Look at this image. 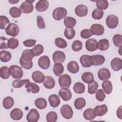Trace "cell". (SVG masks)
Segmentation results:
<instances>
[{
    "instance_id": "cell-1",
    "label": "cell",
    "mask_w": 122,
    "mask_h": 122,
    "mask_svg": "<svg viewBox=\"0 0 122 122\" xmlns=\"http://www.w3.org/2000/svg\"><path fill=\"white\" fill-rule=\"evenodd\" d=\"M67 11L63 7L56 8L52 12V17L56 20H60L67 16Z\"/></svg>"
},
{
    "instance_id": "cell-2",
    "label": "cell",
    "mask_w": 122,
    "mask_h": 122,
    "mask_svg": "<svg viewBox=\"0 0 122 122\" xmlns=\"http://www.w3.org/2000/svg\"><path fill=\"white\" fill-rule=\"evenodd\" d=\"M11 76L16 79H19L22 78L23 72L22 69L19 66L13 65L9 68Z\"/></svg>"
},
{
    "instance_id": "cell-3",
    "label": "cell",
    "mask_w": 122,
    "mask_h": 122,
    "mask_svg": "<svg viewBox=\"0 0 122 122\" xmlns=\"http://www.w3.org/2000/svg\"><path fill=\"white\" fill-rule=\"evenodd\" d=\"M58 81L60 87L62 88H68L71 82L70 76L66 74L61 75L59 78Z\"/></svg>"
},
{
    "instance_id": "cell-4",
    "label": "cell",
    "mask_w": 122,
    "mask_h": 122,
    "mask_svg": "<svg viewBox=\"0 0 122 122\" xmlns=\"http://www.w3.org/2000/svg\"><path fill=\"white\" fill-rule=\"evenodd\" d=\"M35 0H26L22 2L20 7V9L21 12L28 14L31 12L34 9L32 2Z\"/></svg>"
},
{
    "instance_id": "cell-5",
    "label": "cell",
    "mask_w": 122,
    "mask_h": 122,
    "mask_svg": "<svg viewBox=\"0 0 122 122\" xmlns=\"http://www.w3.org/2000/svg\"><path fill=\"white\" fill-rule=\"evenodd\" d=\"M19 27L17 24L14 23H11L9 24L5 29V32L6 34L12 37L17 36L19 34Z\"/></svg>"
},
{
    "instance_id": "cell-6",
    "label": "cell",
    "mask_w": 122,
    "mask_h": 122,
    "mask_svg": "<svg viewBox=\"0 0 122 122\" xmlns=\"http://www.w3.org/2000/svg\"><path fill=\"white\" fill-rule=\"evenodd\" d=\"M106 24L110 29L115 28L119 23L118 17L114 15H109L106 19Z\"/></svg>"
},
{
    "instance_id": "cell-7",
    "label": "cell",
    "mask_w": 122,
    "mask_h": 122,
    "mask_svg": "<svg viewBox=\"0 0 122 122\" xmlns=\"http://www.w3.org/2000/svg\"><path fill=\"white\" fill-rule=\"evenodd\" d=\"M73 111L71 107L68 105L64 104L61 108V113L66 119H70L73 116Z\"/></svg>"
},
{
    "instance_id": "cell-8",
    "label": "cell",
    "mask_w": 122,
    "mask_h": 122,
    "mask_svg": "<svg viewBox=\"0 0 122 122\" xmlns=\"http://www.w3.org/2000/svg\"><path fill=\"white\" fill-rule=\"evenodd\" d=\"M27 120L29 122H36L40 118V114L35 109H31L27 115Z\"/></svg>"
},
{
    "instance_id": "cell-9",
    "label": "cell",
    "mask_w": 122,
    "mask_h": 122,
    "mask_svg": "<svg viewBox=\"0 0 122 122\" xmlns=\"http://www.w3.org/2000/svg\"><path fill=\"white\" fill-rule=\"evenodd\" d=\"M80 61L82 67L84 68L90 67L92 65V56L84 54L80 58Z\"/></svg>"
},
{
    "instance_id": "cell-10",
    "label": "cell",
    "mask_w": 122,
    "mask_h": 122,
    "mask_svg": "<svg viewBox=\"0 0 122 122\" xmlns=\"http://www.w3.org/2000/svg\"><path fill=\"white\" fill-rule=\"evenodd\" d=\"M90 30L93 35L99 36L103 34L104 32V28L101 24H93L91 26Z\"/></svg>"
},
{
    "instance_id": "cell-11",
    "label": "cell",
    "mask_w": 122,
    "mask_h": 122,
    "mask_svg": "<svg viewBox=\"0 0 122 122\" xmlns=\"http://www.w3.org/2000/svg\"><path fill=\"white\" fill-rule=\"evenodd\" d=\"M50 60L48 56L43 55L41 57L38 61V65L40 68L43 70L48 69L50 65Z\"/></svg>"
},
{
    "instance_id": "cell-12",
    "label": "cell",
    "mask_w": 122,
    "mask_h": 122,
    "mask_svg": "<svg viewBox=\"0 0 122 122\" xmlns=\"http://www.w3.org/2000/svg\"><path fill=\"white\" fill-rule=\"evenodd\" d=\"M52 59L55 63H62L65 61V55L63 52L60 51H55L53 54Z\"/></svg>"
},
{
    "instance_id": "cell-13",
    "label": "cell",
    "mask_w": 122,
    "mask_h": 122,
    "mask_svg": "<svg viewBox=\"0 0 122 122\" xmlns=\"http://www.w3.org/2000/svg\"><path fill=\"white\" fill-rule=\"evenodd\" d=\"M85 47L87 51H94L98 49V42L94 39H90L86 41Z\"/></svg>"
},
{
    "instance_id": "cell-14",
    "label": "cell",
    "mask_w": 122,
    "mask_h": 122,
    "mask_svg": "<svg viewBox=\"0 0 122 122\" xmlns=\"http://www.w3.org/2000/svg\"><path fill=\"white\" fill-rule=\"evenodd\" d=\"M98 76L100 80L102 81H106L110 79L111 77V72L107 68H102L98 71Z\"/></svg>"
},
{
    "instance_id": "cell-15",
    "label": "cell",
    "mask_w": 122,
    "mask_h": 122,
    "mask_svg": "<svg viewBox=\"0 0 122 122\" xmlns=\"http://www.w3.org/2000/svg\"><path fill=\"white\" fill-rule=\"evenodd\" d=\"M88 10L87 7L83 4L79 5L76 7L75 9V12L78 17H82L87 15Z\"/></svg>"
},
{
    "instance_id": "cell-16",
    "label": "cell",
    "mask_w": 122,
    "mask_h": 122,
    "mask_svg": "<svg viewBox=\"0 0 122 122\" xmlns=\"http://www.w3.org/2000/svg\"><path fill=\"white\" fill-rule=\"evenodd\" d=\"M107 112L108 108L105 104L97 105L93 109L94 113L97 116H103Z\"/></svg>"
},
{
    "instance_id": "cell-17",
    "label": "cell",
    "mask_w": 122,
    "mask_h": 122,
    "mask_svg": "<svg viewBox=\"0 0 122 122\" xmlns=\"http://www.w3.org/2000/svg\"><path fill=\"white\" fill-rule=\"evenodd\" d=\"M59 95L65 101L70 100L72 97V94L71 91L67 88L61 89L59 92Z\"/></svg>"
},
{
    "instance_id": "cell-18",
    "label": "cell",
    "mask_w": 122,
    "mask_h": 122,
    "mask_svg": "<svg viewBox=\"0 0 122 122\" xmlns=\"http://www.w3.org/2000/svg\"><path fill=\"white\" fill-rule=\"evenodd\" d=\"M112 69L114 71H119L122 68V60L119 58H113L111 62Z\"/></svg>"
},
{
    "instance_id": "cell-19",
    "label": "cell",
    "mask_w": 122,
    "mask_h": 122,
    "mask_svg": "<svg viewBox=\"0 0 122 122\" xmlns=\"http://www.w3.org/2000/svg\"><path fill=\"white\" fill-rule=\"evenodd\" d=\"M49 7V2L46 0H40L36 3L35 8L37 11L43 12L47 10Z\"/></svg>"
},
{
    "instance_id": "cell-20",
    "label": "cell",
    "mask_w": 122,
    "mask_h": 122,
    "mask_svg": "<svg viewBox=\"0 0 122 122\" xmlns=\"http://www.w3.org/2000/svg\"><path fill=\"white\" fill-rule=\"evenodd\" d=\"M43 84L44 86L48 89H52L55 84V82L54 79L49 76H46L43 81Z\"/></svg>"
},
{
    "instance_id": "cell-21",
    "label": "cell",
    "mask_w": 122,
    "mask_h": 122,
    "mask_svg": "<svg viewBox=\"0 0 122 122\" xmlns=\"http://www.w3.org/2000/svg\"><path fill=\"white\" fill-rule=\"evenodd\" d=\"M92 65L99 66L104 63L105 58L103 56L100 54H95L92 56Z\"/></svg>"
},
{
    "instance_id": "cell-22",
    "label": "cell",
    "mask_w": 122,
    "mask_h": 122,
    "mask_svg": "<svg viewBox=\"0 0 122 122\" xmlns=\"http://www.w3.org/2000/svg\"><path fill=\"white\" fill-rule=\"evenodd\" d=\"M48 100L50 105L53 108L58 106L61 102L59 97L56 94H51L50 95L48 98Z\"/></svg>"
},
{
    "instance_id": "cell-23",
    "label": "cell",
    "mask_w": 122,
    "mask_h": 122,
    "mask_svg": "<svg viewBox=\"0 0 122 122\" xmlns=\"http://www.w3.org/2000/svg\"><path fill=\"white\" fill-rule=\"evenodd\" d=\"M23 114V113L20 109L15 108L11 111L10 116L14 120H19L22 118Z\"/></svg>"
},
{
    "instance_id": "cell-24",
    "label": "cell",
    "mask_w": 122,
    "mask_h": 122,
    "mask_svg": "<svg viewBox=\"0 0 122 122\" xmlns=\"http://www.w3.org/2000/svg\"><path fill=\"white\" fill-rule=\"evenodd\" d=\"M67 69L70 72L75 74L79 71V66L76 61H71L67 64Z\"/></svg>"
},
{
    "instance_id": "cell-25",
    "label": "cell",
    "mask_w": 122,
    "mask_h": 122,
    "mask_svg": "<svg viewBox=\"0 0 122 122\" xmlns=\"http://www.w3.org/2000/svg\"><path fill=\"white\" fill-rule=\"evenodd\" d=\"M44 78V74L39 71H36L32 74V78L36 83H41L43 82Z\"/></svg>"
},
{
    "instance_id": "cell-26",
    "label": "cell",
    "mask_w": 122,
    "mask_h": 122,
    "mask_svg": "<svg viewBox=\"0 0 122 122\" xmlns=\"http://www.w3.org/2000/svg\"><path fill=\"white\" fill-rule=\"evenodd\" d=\"M25 88L28 92H31L33 93H37L40 91L39 86L33 82H29L25 84Z\"/></svg>"
},
{
    "instance_id": "cell-27",
    "label": "cell",
    "mask_w": 122,
    "mask_h": 122,
    "mask_svg": "<svg viewBox=\"0 0 122 122\" xmlns=\"http://www.w3.org/2000/svg\"><path fill=\"white\" fill-rule=\"evenodd\" d=\"M34 56H35L32 51V49H27L23 51L20 58L24 60L30 61H31Z\"/></svg>"
},
{
    "instance_id": "cell-28",
    "label": "cell",
    "mask_w": 122,
    "mask_h": 122,
    "mask_svg": "<svg viewBox=\"0 0 122 122\" xmlns=\"http://www.w3.org/2000/svg\"><path fill=\"white\" fill-rule=\"evenodd\" d=\"M83 117L86 120L91 121L96 117V115L94 113L93 109L92 108H88L86 109L83 113Z\"/></svg>"
},
{
    "instance_id": "cell-29",
    "label": "cell",
    "mask_w": 122,
    "mask_h": 122,
    "mask_svg": "<svg viewBox=\"0 0 122 122\" xmlns=\"http://www.w3.org/2000/svg\"><path fill=\"white\" fill-rule=\"evenodd\" d=\"M34 103L37 108L40 110L45 109L47 105V101L43 98H39L37 99L35 101Z\"/></svg>"
},
{
    "instance_id": "cell-30",
    "label": "cell",
    "mask_w": 122,
    "mask_h": 122,
    "mask_svg": "<svg viewBox=\"0 0 122 122\" xmlns=\"http://www.w3.org/2000/svg\"><path fill=\"white\" fill-rule=\"evenodd\" d=\"M81 79L84 82L89 84L94 81V76L92 72H85L82 74Z\"/></svg>"
},
{
    "instance_id": "cell-31",
    "label": "cell",
    "mask_w": 122,
    "mask_h": 122,
    "mask_svg": "<svg viewBox=\"0 0 122 122\" xmlns=\"http://www.w3.org/2000/svg\"><path fill=\"white\" fill-rule=\"evenodd\" d=\"M103 91L107 94H110L112 91V82L110 81H104L102 83Z\"/></svg>"
},
{
    "instance_id": "cell-32",
    "label": "cell",
    "mask_w": 122,
    "mask_h": 122,
    "mask_svg": "<svg viewBox=\"0 0 122 122\" xmlns=\"http://www.w3.org/2000/svg\"><path fill=\"white\" fill-rule=\"evenodd\" d=\"M14 102V100L10 96H7L4 98L2 104L5 109H10L13 106Z\"/></svg>"
},
{
    "instance_id": "cell-33",
    "label": "cell",
    "mask_w": 122,
    "mask_h": 122,
    "mask_svg": "<svg viewBox=\"0 0 122 122\" xmlns=\"http://www.w3.org/2000/svg\"><path fill=\"white\" fill-rule=\"evenodd\" d=\"M64 24L67 28H73L76 25V20L75 18L71 17H67L64 19Z\"/></svg>"
},
{
    "instance_id": "cell-34",
    "label": "cell",
    "mask_w": 122,
    "mask_h": 122,
    "mask_svg": "<svg viewBox=\"0 0 122 122\" xmlns=\"http://www.w3.org/2000/svg\"><path fill=\"white\" fill-rule=\"evenodd\" d=\"M110 44L108 40L103 39L100 40L98 42V49L101 51H105L109 48Z\"/></svg>"
},
{
    "instance_id": "cell-35",
    "label": "cell",
    "mask_w": 122,
    "mask_h": 122,
    "mask_svg": "<svg viewBox=\"0 0 122 122\" xmlns=\"http://www.w3.org/2000/svg\"><path fill=\"white\" fill-rule=\"evenodd\" d=\"M11 58V54L9 51L4 50L0 51V60L2 62H8L10 61Z\"/></svg>"
},
{
    "instance_id": "cell-36",
    "label": "cell",
    "mask_w": 122,
    "mask_h": 122,
    "mask_svg": "<svg viewBox=\"0 0 122 122\" xmlns=\"http://www.w3.org/2000/svg\"><path fill=\"white\" fill-rule=\"evenodd\" d=\"M85 88L84 84L80 82H78L74 84L73 89L75 93L81 94L84 92Z\"/></svg>"
},
{
    "instance_id": "cell-37",
    "label": "cell",
    "mask_w": 122,
    "mask_h": 122,
    "mask_svg": "<svg viewBox=\"0 0 122 122\" xmlns=\"http://www.w3.org/2000/svg\"><path fill=\"white\" fill-rule=\"evenodd\" d=\"M64 67L61 63H55L53 67V71L55 75L57 76H60L63 72Z\"/></svg>"
},
{
    "instance_id": "cell-38",
    "label": "cell",
    "mask_w": 122,
    "mask_h": 122,
    "mask_svg": "<svg viewBox=\"0 0 122 122\" xmlns=\"http://www.w3.org/2000/svg\"><path fill=\"white\" fill-rule=\"evenodd\" d=\"M30 82L29 79H24V80H14L12 83V85L13 87L15 88H20L23 85L26 84Z\"/></svg>"
},
{
    "instance_id": "cell-39",
    "label": "cell",
    "mask_w": 122,
    "mask_h": 122,
    "mask_svg": "<svg viewBox=\"0 0 122 122\" xmlns=\"http://www.w3.org/2000/svg\"><path fill=\"white\" fill-rule=\"evenodd\" d=\"M86 104L85 100L83 98H79L76 99L74 102V107L76 109L80 110L83 108Z\"/></svg>"
},
{
    "instance_id": "cell-40",
    "label": "cell",
    "mask_w": 122,
    "mask_h": 122,
    "mask_svg": "<svg viewBox=\"0 0 122 122\" xmlns=\"http://www.w3.org/2000/svg\"><path fill=\"white\" fill-rule=\"evenodd\" d=\"M10 74L9 68L7 66H2L0 69V76L3 79H8Z\"/></svg>"
},
{
    "instance_id": "cell-41",
    "label": "cell",
    "mask_w": 122,
    "mask_h": 122,
    "mask_svg": "<svg viewBox=\"0 0 122 122\" xmlns=\"http://www.w3.org/2000/svg\"><path fill=\"white\" fill-rule=\"evenodd\" d=\"M98 88V84L95 81H93L92 82L88 84V92L89 93L93 94L95 93Z\"/></svg>"
},
{
    "instance_id": "cell-42",
    "label": "cell",
    "mask_w": 122,
    "mask_h": 122,
    "mask_svg": "<svg viewBox=\"0 0 122 122\" xmlns=\"http://www.w3.org/2000/svg\"><path fill=\"white\" fill-rule=\"evenodd\" d=\"M75 31L73 28H66L64 32L65 37L68 40H71L74 37Z\"/></svg>"
},
{
    "instance_id": "cell-43",
    "label": "cell",
    "mask_w": 122,
    "mask_h": 122,
    "mask_svg": "<svg viewBox=\"0 0 122 122\" xmlns=\"http://www.w3.org/2000/svg\"><path fill=\"white\" fill-rule=\"evenodd\" d=\"M21 11L17 7H12L10 9L9 13L10 16L14 18L19 17L21 15Z\"/></svg>"
},
{
    "instance_id": "cell-44",
    "label": "cell",
    "mask_w": 122,
    "mask_h": 122,
    "mask_svg": "<svg viewBox=\"0 0 122 122\" xmlns=\"http://www.w3.org/2000/svg\"><path fill=\"white\" fill-rule=\"evenodd\" d=\"M20 63L21 67L27 70L30 69L33 66V62L32 61H25L23 60L21 58H20Z\"/></svg>"
},
{
    "instance_id": "cell-45",
    "label": "cell",
    "mask_w": 122,
    "mask_h": 122,
    "mask_svg": "<svg viewBox=\"0 0 122 122\" xmlns=\"http://www.w3.org/2000/svg\"><path fill=\"white\" fill-rule=\"evenodd\" d=\"M114 44L117 47L121 48L122 46V36L121 34H117L113 36L112 38Z\"/></svg>"
},
{
    "instance_id": "cell-46",
    "label": "cell",
    "mask_w": 122,
    "mask_h": 122,
    "mask_svg": "<svg viewBox=\"0 0 122 122\" xmlns=\"http://www.w3.org/2000/svg\"><path fill=\"white\" fill-rule=\"evenodd\" d=\"M8 46L9 48L11 49H15L18 47L19 45V41L14 38H11L8 40Z\"/></svg>"
},
{
    "instance_id": "cell-47",
    "label": "cell",
    "mask_w": 122,
    "mask_h": 122,
    "mask_svg": "<svg viewBox=\"0 0 122 122\" xmlns=\"http://www.w3.org/2000/svg\"><path fill=\"white\" fill-rule=\"evenodd\" d=\"M103 13L102 10L97 8L93 10L92 12V17L95 20H100L102 18Z\"/></svg>"
},
{
    "instance_id": "cell-48",
    "label": "cell",
    "mask_w": 122,
    "mask_h": 122,
    "mask_svg": "<svg viewBox=\"0 0 122 122\" xmlns=\"http://www.w3.org/2000/svg\"><path fill=\"white\" fill-rule=\"evenodd\" d=\"M32 51L34 54V56H38L42 53L44 51V48L42 45L37 44L32 49Z\"/></svg>"
},
{
    "instance_id": "cell-49",
    "label": "cell",
    "mask_w": 122,
    "mask_h": 122,
    "mask_svg": "<svg viewBox=\"0 0 122 122\" xmlns=\"http://www.w3.org/2000/svg\"><path fill=\"white\" fill-rule=\"evenodd\" d=\"M96 6L101 10H106L108 7V2L106 0H98L96 1Z\"/></svg>"
},
{
    "instance_id": "cell-50",
    "label": "cell",
    "mask_w": 122,
    "mask_h": 122,
    "mask_svg": "<svg viewBox=\"0 0 122 122\" xmlns=\"http://www.w3.org/2000/svg\"><path fill=\"white\" fill-rule=\"evenodd\" d=\"M55 44L59 48L64 49L66 48L67 46V43L66 41L61 38H57L55 40Z\"/></svg>"
},
{
    "instance_id": "cell-51",
    "label": "cell",
    "mask_w": 122,
    "mask_h": 122,
    "mask_svg": "<svg viewBox=\"0 0 122 122\" xmlns=\"http://www.w3.org/2000/svg\"><path fill=\"white\" fill-rule=\"evenodd\" d=\"M57 118V114L55 112H50L46 115V120L48 122H55Z\"/></svg>"
},
{
    "instance_id": "cell-52",
    "label": "cell",
    "mask_w": 122,
    "mask_h": 122,
    "mask_svg": "<svg viewBox=\"0 0 122 122\" xmlns=\"http://www.w3.org/2000/svg\"><path fill=\"white\" fill-rule=\"evenodd\" d=\"M10 24V20L8 18L5 16L1 15L0 16V29L1 30L6 29L5 27L7 24Z\"/></svg>"
},
{
    "instance_id": "cell-53",
    "label": "cell",
    "mask_w": 122,
    "mask_h": 122,
    "mask_svg": "<svg viewBox=\"0 0 122 122\" xmlns=\"http://www.w3.org/2000/svg\"><path fill=\"white\" fill-rule=\"evenodd\" d=\"M71 48L73 51H81L82 48V43L81 41L79 40H76L72 43Z\"/></svg>"
},
{
    "instance_id": "cell-54",
    "label": "cell",
    "mask_w": 122,
    "mask_h": 122,
    "mask_svg": "<svg viewBox=\"0 0 122 122\" xmlns=\"http://www.w3.org/2000/svg\"><path fill=\"white\" fill-rule=\"evenodd\" d=\"M95 93V97L97 100L99 102H102L104 101L105 98V94L103 90L99 89L97 90Z\"/></svg>"
},
{
    "instance_id": "cell-55",
    "label": "cell",
    "mask_w": 122,
    "mask_h": 122,
    "mask_svg": "<svg viewBox=\"0 0 122 122\" xmlns=\"http://www.w3.org/2000/svg\"><path fill=\"white\" fill-rule=\"evenodd\" d=\"M92 33L89 29H84L81 32V36L83 39H88L92 35Z\"/></svg>"
},
{
    "instance_id": "cell-56",
    "label": "cell",
    "mask_w": 122,
    "mask_h": 122,
    "mask_svg": "<svg viewBox=\"0 0 122 122\" xmlns=\"http://www.w3.org/2000/svg\"><path fill=\"white\" fill-rule=\"evenodd\" d=\"M37 26L39 29H43L45 28V25L44 20L42 17L41 16H38L37 17Z\"/></svg>"
},
{
    "instance_id": "cell-57",
    "label": "cell",
    "mask_w": 122,
    "mask_h": 122,
    "mask_svg": "<svg viewBox=\"0 0 122 122\" xmlns=\"http://www.w3.org/2000/svg\"><path fill=\"white\" fill-rule=\"evenodd\" d=\"M36 42V41L33 39H28L23 42L24 45L27 47H30L34 46Z\"/></svg>"
},
{
    "instance_id": "cell-58",
    "label": "cell",
    "mask_w": 122,
    "mask_h": 122,
    "mask_svg": "<svg viewBox=\"0 0 122 122\" xmlns=\"http://www.w3.org/2000/svg\"><path fill=\"white\" fill-rule=\"evenodd\" d=\"M0 49H7L9 48L8 46V42L6 43L5 41H8V39L4 37H0Z\"/></svg>"
},
{
    "instance_id": "cell-59",
    "label": "cell",
    "mask_w": 122,
    "mask_h": 122,
    "mask_svg": "<svg viewBox=\"0 0 122 122\" xmlns=\"http://www.w3.org/2000/svg\"><path fill=\"white\" fill-rule=\"evenodd\" d=\"M122 106H120L119 108H118L117 112H116V114L117 117L120 118V119H122Z\"/></svg>"
},
{
    "instance_id": "cell-60",
    "label": "cell",
    "mask_w": 122,
    "mask_h": 122,
    "mask_svg": "<svg viewBox=\"0 0 122 122\" xmlns=\"http://www.w3.org/2000/svg\"><path fill=\"white\" fill-rule=\"evenodd\" d=\"M19 1V0H9V2L12 4H15L17 2H18Z\"/></svg>"
}]
</instances>
